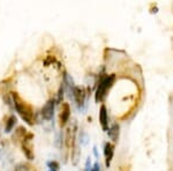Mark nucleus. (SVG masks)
<instances>
[{"label":"nucleus","mask_w":173,"mask_h":171,"mask_svg":"<svg viewBox=\"0 0 173 171\" xmlns=\"http://www.w3.org/2000/svg\"><path fill=\"white\" fill-rule=\"evenodd\" d=\"M91 171H100V166H99V163H98V162H96V163L93 164Z\"/></svg>","instance_id":"18"},{"label":"nucleus","mask_w":173,"mask_h":171,"mask_svg":"<svg viewBox=\"0 0 173 171\" xmlns=\"http://www.w3.org/2000/svg\"><path fill=\"white\" fill-rule=\"evenodd\" d=\"M72 148H73L72 149V163H73V166H77L81 157V150L79 146H76V145H74Z\"/></svg>","instance_id":"11"},{"label":"nucleus","mask_w":173,"mask_h":171,"mask_svg":"<svg viewBox=\"0 0 173 171\" xmlns=\"http://www.w3.org/2000/svg\"><path fill=\"white\" fill-rule=\"evenodd\" d=\"M107 135H109V138L113 142H117L119 140V135H120V126L118 125V124H113L109 128Z\"/></svg>","instance_id":"10"},{"label":"nucleus","mask_w":173,"mask_h":171,"mask_svg":"<svg viewBox=\"0 0 173 171\" xmlns=\"http://www.w3.org/2000/svg\"><path fill=\"white\" fill-rule=\"evenodd\" d=\"M69 117H70V106H69L68 103H63L61 111H60V114H59V125H60V127H63L67 124V121L69 120Z\"/></svg>","instance_id":"6"},{"label":"nucleus","mask_w":173,"mask_h":171,"mask_svg":"<svg viewBox=\"0 0 173 171\" xmlns=\"http://www.w3.org/2000/svg\"><path fill=\"white\" fill-rule=\"evenodd\" d=\"M72 95L74 97V101L76 103V105L79 108H83L84 102H86V90L83 88H81V87H76L75 86Z\"/></svg>","instance_id":"3"},{"label":"nucleus","mask_w":173,"mask_h":171,"mask_svg":"<svg viewBox=\"0 0 173 171\" xmlns=\"http://www.w3.org/2000/svg\"><path fill=\"white\" fill-rule=\"evenodd\" d=\"M16 121H17V120H16V117H15V116H11V117L8 118L7 123H6V127H5L6 133H9V132L13 130V127L15 126Z\"/></svg>","instance_id":"12"},{"label":"nucleus","mask_w":173,"mask_h":171,"mask_svg":"<svg viewBox=\"0 0 173 171\" xmlns=\"http://www.w3.org/2000/svg\"><path fill=\"white\" fill-rule=\"evenodd\" d=\"M47 166L50 168V171H58L59 170V163H58L57 161H50V162H47Z\"/></svg>","instance_id":"13"},{"label":"nucleus","mask_w":173,"mask_h":171,"mask_svg":"<svg viewBox=\"0 0 173 171\" xmlns=\"http://www.w3.org/2000/svg\"><path fill=\"white\" fill-rule=\"evenodd\" d=\"M75 130H76V125L74 124V126L68 127L67 131H66V137H65V145L67 148H70L74 146V139H75Z\"/></svg>","instance_id":"9"},{"label":"nucleus","mask_w":173,"mask_h":171,"mask_svg":"<svg viewBox=\"0 0 173 171\" xmlns=\"http://www.w3.org/2000/svg\"><path fill=\"white\" fill-rule=\"evenodd\" d=\"M31 139H32V134H27L24 137V139H23L22 143V150L28 160H34V152H32V146H31Z\"/></svg>","instance_id":"4"},{"label":"nucleus","mask_w":173,"mask_h":171,"mask_svg":"<svg viewBox=\"0 0 173 171\" xmlns=\"http://www.w3.org/2000/svg\"><path fill=\"white\" fill-rule=\"evenodd\" d=\"M86 139H88V138H86V133H83V132H82V133H81V137H80V142L82 143V145H86Z\"/></svg>","instance_id":"16"},{"label":"nucleus","mask_w":173,"mask_h":171,"mask_svg":"<svg viewBox=\"0 0 173 171\" xmlns=\"http://www.w3.org/2000/svg\"><path fill=\"white\" fill-rule=\"evenodd\" d=\"M15 171H29V166L25 164H19L15 168Z\"/></svg>","instance_id":"15"},{"label":"nucleus","mask_w":173,"mask_h":171,"mask_svg":"<svg viewBox=\"0 0 173 171\" xmlns=\"http://www.w3.org/2000/svg\"><path fill=\"white\" fill-rule=\"evenodd\" d=\"M91 162H90V157L86 160V169H84V171H91Z\"/></svg>","instance_id":"17"},{"label":"nucleus","mask_w":173,"mask_h":171,"mask_svg":"<svg viewBox=\"0 0 173 171\" xmlns=\"http://www.w3.org/2000/svg\"><path fill=\"white\" fill-rule=\"evenodd\" d=\"M114 80H115V76L113 74L106 75L105 78L102 79V81L99 82L97 90H96V94H95V101H96V103L102 102L104 98H105L107 91L110 90V88L114 83Z\"/></svg>","instance_id":"2"},{"label":"nucleus","mask_w":173,"mask_h":171,"mask_svg":"<svg viewBox=\"0 0 173 171\" xmlns=\"http://www.w3.org/2000/svg\"><path fill=\"white\" fill-rule=\"evenodd\" d=\"M114 155V146L112 143L106 142L104 146V156H105V166L109 168Z\"/></svg>","instance_id":"8"},{"label":"nucleus","mask_w":173,"mask_h":171,"mask_svg":"<svg viewBox=\"0 0 173 171\" xmlns=\"http://www.w3.org/2000/svg\"><path fill=\"white\" fill-rule=\"evenodd\" d=\"M63 132H60V133L57 135V141H56V146H57V148H61V147H63Z\"/></svg>","instance_id":"14"},{"label":"nucleus","mask_w":173,"mask_h":171,"mask_svg":"<svg viewBox=\"0 0 173 171\" xmlns=\"http://www.w3.org/2000/svg\"><path fill=\"white\" fill-rule=\"evenodd\" d=\"M54 106H56V101L50 99L47 101L46 104L42 109V116L45 120H51L54 114Z\"/></svg>","instance_id":"5"},{"label":"nucleus","mask_w":173,"mask_h":171,"mask_svg":"<svg viewBox=\"0 0 173 171\" xmlns=\"http://www.w3.org/2000/svg\"><path fill=\"white\" fill-rule=\"evenodd\" d=\"M99 124L104 131H109V116H107L106 106L104 104H102L99 109Z\"/></svg>","instance_id":"7"},{"label":"nucleus","mask_w":173,"mask_h":171,"mask_svg":"<svg viewBox=\"0 0 173 171\" xmlns=\"http://www.w3.org/2000/svg\"><path fill=\"white\" fill-rule=\"evenodd\" d=\"M12 96H13L14 106L19 112V114L21 116V118L24 121H27L29 125H32L34 124V110H32V108L28 103L24 102L16 92H12Z\"/></svg>","instance_id":"1"}]
</instances>
